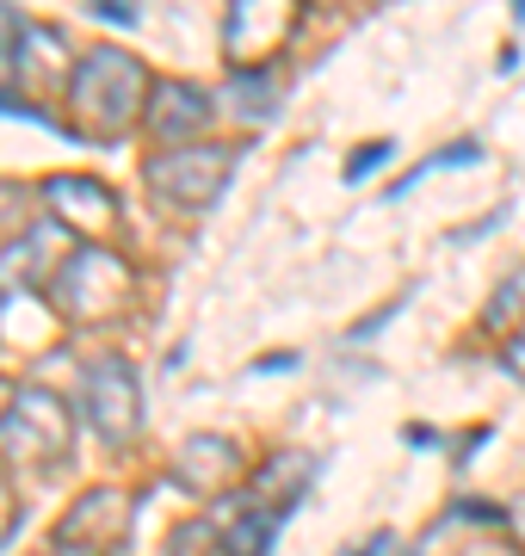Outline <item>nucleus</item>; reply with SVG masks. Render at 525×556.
Listing matches in <instances>:
<instances>
[{
	"label": "nucleus",
	"instance_id": "f257e3e1",
	"mask_svg": "<svg viewBox=\"0 0 525 556\" xmlns=\"http://www.w3.org/2000/svg\"><path fill=\"white\" fill-rule=\"evenodd\" d=\"M149 93H155L149 68L130 50H118V43H93L87 56H75L68 105H75V124H81L87 137L112 142L124 130H137L149 118Z\"/></svg>",
	"mask_w": 525,
	"mask_h": 556
},
{
	"label": "nucleus",
	"instance_id": "f03ea898",
	"mask_svg": "<svg viewBox=\"0 0 525 556\" xmlns=\"http://www.w3.org/2000/svg\"><path fill=\"white\" fill-rule=\"evenodd\" d=\"M130 298H137V273H130V260L112 254V248H75L68 254V266L56 273V285H50V303H56L68 321H112L130 309Z\"/></svg>",
	"mask_w": 525,
	"mask_h": 556
},
{
	"label": "nucleus",
	"instance_id": "7ed1b4c3",
	"mask_svg": "<svg viewBox=\"0 0 525 556\" xmlns=\"http://www.w3.org/2000/svg\"><path fill=\"white\" fill-rule=\"evenodd\" d=\"M235 174V149H222V142H192V149H167L142 167L149 179V199L162 204V211H210L217 192L229 186Z\"/></svg>",
	"mask_w": 525,
	"mask_h": 556
},
{
	"label": "nucleus",
	"instance_id": "20e7f679",
	"mask_svg": "<svg viewBox=\"0 0 525 556\" xmlns=\"http://www.w3.org/2000/svg\"><path fill=\"white\" fill-rule=\"evenodd\" d=\"M81 415L105 445H130L142 433V378L124 353H100L81 371Z\"/></svg>",
	"mask_w": 525,
	"mask_h": 556
},
{
	"label": "nucleus",
	"instance_id": "39448f33",
	"mask_svg": "<svg viewBox=\"0 0 525 556\" xmlns=\"http://www.w3.org/2000/svg\"><path fill=\"white\" fill-rule=\"evenodd\" d=\"M0 445L7 457H25V464H56L68 445H75V415H68V402L38 390V383H25L13 390V408L0 420Z\"/></svg>",
	"mask_w": 525,
	"mask_h": 556
},
{
	"label": "nucleus",
	"instance_id": "423d86ee",
	"mask_svg": "<svg viewBox=\"0 0 525 556\" xmlns=\"http://www.w3.org/2000/svg\"><path fill=\"white\" fill-rule=\"evenodd\" d=\"M62 236H68L62 223H31V229H20L0 248V309L20 298H38V285L43 291L56 285V273L68 266V254H56Z\"/></svg>",
	"mask_w": 525,
	"mask_h": 556
},
{
	"label": "nucleus",
	"instance_id": "0eeeda50",
	"mask_svg": "<svg viewBox=\"0 0 525 556\" xmlns=\"http://www.w3.org/2000/svg\"><path fill=\"white\" fill-rule=\"evenodd\" d=\"M130 526H137L130 495H118V489H93V495H81L68 514H62L56 544L62 551H81V556H118L124 538H130Z\"/></svg>",
	"mask_w": 525,
	"mask_h": 556
},
{
	"label": "nucleus",
	"instance_id": "6e6552de",
	"mask_svg": "<svg viewBox=\"0 0 525 556\" xmlns=\"http://www.w3.org/2000/svg\"><path fill=\"white\" fill-rule=\"evenodd\" d=\"M43 204H50V223L62 229H81V236H112L118 229V204L105 192L100 179H81V174H56L43 179Z\"/></svg>",
	"mask_w": 525,
	"mask_h": 556
},
{
	"label": "nucleus",
	"instance_id": "1a4fd4ad",
	"mask_svg": "<svg viewBox=\"0 0 525 556\" xmlns=\"http://www.w3.org/2000/svg\"><path fill=\"white\" fill-rule=\"evenodd\" d=\"M174 482L185 495H222L242 482V445L229 433H192L174 457Z\"/></svg>",
	"mask_w": 525,
	"mask_h": 556
},
{
	"label": "nucleus",
	"instance_id": "9d476101",
	"mask_svg": "<svg viewBox=\"0 0 525 556\" xmlns=\"http://www.w3.org/2000/svg\"><path fill=\"white\" fill-rule=\"evenodd\" d=\"M204 124H210V93L204 87H192V80H155L149 118H142L149 137H162L167 149H192Z\"/></svg>",
	"mask_w": 525,
	"mask_h": 556
},
{
	"label": "nucleus",
	"instance_id": "9b49d317",
	"mask_svg": "<svg viewBox=\"0 0 525 556\" xmlns=\"http://www.w3.org/2000/svg\"><path fill=\"white\" fill-rule=\"evenodd\" d=\"M284 38H291V13L272 7V0H247L229 13V75L242 68H266V56H279Z\"/></svg>",
	"mask_w": 525,
	"mask_h": 556
},
{
	"label": "nucleus",
	"instance_id": "f8f14e48",
	"mask_svg": "<svg viewBox=\"0 0 525 556\" xmlns=\"http://www.w3.org/2000/svg\"><path fill=\"white\" fill-rule=\"evenodd\" d=\"M272 532H279V514H266V507H254V501L242 495V507H235V519L222 526V556H266L272 551Z\"/></svg>",
	"mask_w": 525,
	"mask_h": 556
},
{
	"label": "nucleus",
	"instance_id": "ddd939ff",
	"mask_svg": "<svg viewBox=\"0 0 525 556\" xmlns=\"http://www.w3.org/2000/svg\"><path fill=\"white\" fill-rule=\"evenodd\" d=\"M272 100H279V87H272L266 68H242V75H229V112H242L247 124L272 118Z\"/></svg>",
	"mask_w": 525,
	"mask_h": 556
},
{
	"label": "nucleus",
	"instance_id": "4468645a",
	"mask_svg": "<svg viewBox=\"0 0 525 556\" xmlns=\"http://www.w3.org/2000/svg\"><path fill=\"white\" fill-rule=\"evenodd\" d=\"M513 321L525 328V266H513V273L495 285V298H488V309H483V328H488V334H507Z\"/></svg>",
	"mask_w": 525,
	"mask_h": 556
},
{
	"label": "nucleus",
	"instance_id": "2eb2a0df",
	"mask_svg": "<svg viewBox=\"0 0 525 556\" xmlns=\"http://www.w3.org/2000/svg\"><path fill=\"white\" fill-rule=\"evenodd\" d=\"M20 38H25V20L13 7H0V80L20 68Z\"/></svg>",
	"mask_w": 525,
	"mask_h": 556
},
{
	"label": "nucleus",
	"instance_id": "dca6fc26",
	"mask_svg": "<svg viewBox=\"0 0 525 556\" xmlns=\"http://www.w3.org/2000/svg\"><path fill=\"white\" fill-rule=\"evenodd\" d=\"M483 155V149H476V142H451V149H445V155H433L426 161V167H414V174L402 179V186H396V192H408V186H414V179H426V174H439V167H470V161Z\"/></svg>",
	"mask_w": 525,
	"mask_h": 556
},
{
	"label": "nucleus",
	"instance_id": "f3484780",
	"mask_svg": "<svg viewBox=\"0 0 525 556\" xmlns=\"http://www.w3.org/2000/svg\"><path fill=\"white\" fill-rule=\"evenodd\" d=\"M377 161H389V142H364V149H359V161L346 167V179H364L371 167H377Z\"/></svg>",
	"mask_w": 525,
	"mask_h": 556
},
{
	"label": "nucleus",
	"instance_id": "a211bd4d",
	"mask_svg": "<svg viewBox=\"0 0 525 556\" xmlns=\"http://www.w3.org/2000/svg\"><path fill=\"white\" fill-rule=\"evenodd\" d=\"M13 526H20V501H13V489H7V477H0V544L13 538Z\"/></svg>",
	"mask_w": 525,
	"mask_h": 556
},
{
	"label": "nucleus",
	"instance_id": "6ab92c4d",
	"mask_svg": "<svg viewBox=\"0 0 525 556\" xmlns=\"http://www.w3.org/2000/svg\"><path fill=\"white\" fill-rule=\"evenodd\" d=\"M501 358H507V371L525 383V328H513V334H507V353Z\"/></svg>",
	"mask_w": 525,
	"mask_h": 556
},
{
	"label": "nucleus",
	"instance_id": "aec40b11",
	"mask_svg": "<svg viewBox=\"0 0 525 556\" xmlns=\"http://www.w3.org/2000/svg\"><path fill=\"white\" fill-rule=\"evenodd\" d=\"M100 13L112 25H137V7H124V0H100Z\"/></svg>",
	"mask_w": 525,
	"mask_h": 556
}]
</instances>
